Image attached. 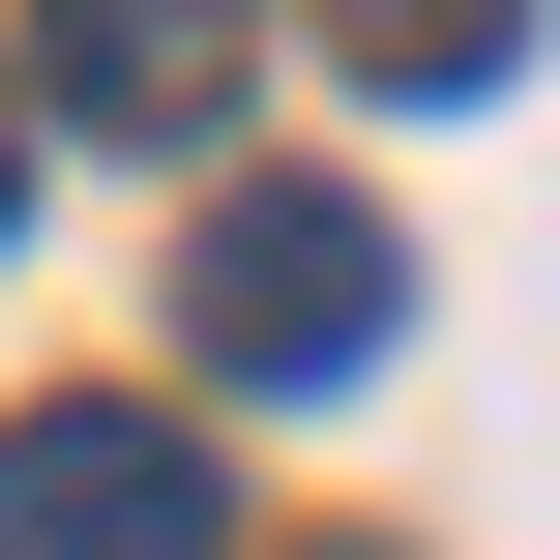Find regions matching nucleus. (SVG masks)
I'll return each instance as SVG.
<instances>
[{
	"mask_svg": "<svg viewBox=\"0 0 560 560\" xmlns=\"http://www.w3.org/2000/svg\"><path fill=\"white\" fill-rule=\"evenodd\" d=\"M177 325H207V384L325 413V384H384V325H413V236H384L354 177H236V207H207V266H177Z\"/></svg>",
	"mask_w": 560,
	"mask_h": 560,
	"instance_id": "nucleus-1",
	"label": "nucleus"
},
{
	"mask_svg": "<svg viewBox=\"0 0 560 560\" xmlns=\"http://www.w3.org/2000/svg\"><path fill=\"white\" fill-rule=\"evenodd\" d=\"M0 560H236V502L148 384H59V413H0Z\"/></svg>",
	"mask_w": 560,
	"mask_h": 560,
	"instance_id": "nucleus-2",
	"label": "nucleus"
},
{
	"mask_svg": "<svg viewBox=\"0 0 560 560\" xmlns=\"http://www.w3.org/2000/svg\"><path fill=\"white\" fill-rule=\"evenodd\" d=\"M30 89H59V118H118V148H207V118H236V30H177V0H59V30H30Z\"/></svg>",
	"mask_w": 560,
	"mask_h": 560,
	"instance_id": "nucleus-3",
	"label": "nucleus"
},
{
	"mask_svg": "<svg viewBox=\"0 0 560 560\" xmlns=\"http://www.w3.org/2000/svg\"><path fill=\"white\" fill-rule=\"evenodd\" d=\"M354 89H413V118H472V89H532V30L472 0V30H354Z\"/></svg>",
	"mask_w": 560,
	"mask_h": 560,
	"instance_id": "nucleus-4",
	"label": "nucleus"
},
{
	"mask_svg": "<svg viewBox=\"0 0 560 560\" xmlns=\"http://www.w3.org/2000/svg\"><path fill=\"white\" fill-rule=\"evenodd\" d=\"M0 236H30V148H0Z\"/></svg>",
	"mask_w": 560,
	"mask_h": 560,
	"instance_id": "nucleus-5",
	"label": "nucleus"
}]
</instances>
